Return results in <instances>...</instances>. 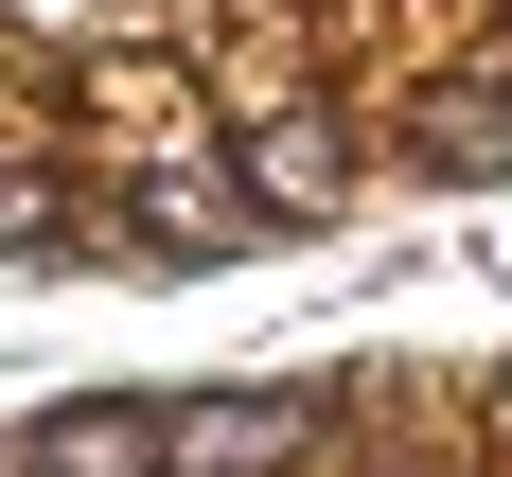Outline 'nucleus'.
Listing matches in <instances>:
<instances>
[{
    "label": "nucleus",
    "mask_w": 512,
    "mask_h": 477,
    "mask_svg": "<svg viewBox=\"0 0 512 477\" xmlns=\"http://www.w3.org/2000/svg\"><path fill=\"white\" fill-rule=\"evenodd\" d=\"M36 477H159V407H53Z\"/></svg>",
    "instance_id": "obj_2"
},
{
    "label": "nucleus",
    "mask_w": 512,
    "mask_h": 477,
    "mask_svg": "<svg viewBox=\"0 0 512 477\" xmlns=\"http://www.w3.org/2000/svg\"><path fill=\"white\" fill-rule=\"evenodd\" d=\"M0 248H71V195H53L36 159H0Z\"/></svg>",
    "instance_id": "obj_4"
},
{
    "label": "nucleus",
    "mask_w": 512,
    "mask_h": 477,
    "mask_svg": "<svg viewBox=\"0 0 512 477\" xmlns=\"http://www.w3.org/2000/svg\"><path fill=\"white\" fill-rule=\"evenodd\" d=\"M318 389H195V407H159V477H265L301 460Z\"/></svg>",
    "instance_id": "obj_1"
},
{
    "label": "nucleus",
    "mask_w": 512,
    "mask_h": 477,
    "mask_svg": "<svg viewBox=\"0 0 512 477\" xmlns=\"http://www.w3.org/2000/svg\"><path fill=\"white\" fill-rule=\"evenodd\" d=\"M424 159H442V177H512V89H495V71L424 89Z\"/></svg>",
    "instance_id": "obj_3"
}]
</instances>
